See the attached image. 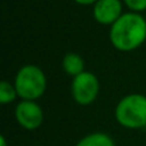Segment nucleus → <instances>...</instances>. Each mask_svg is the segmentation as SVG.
Here are the masks:
<instances>
[{"label": "nucleus", "mask_w": 146, "mask_h": 146, "mask_svg": "<svg viewBox=\"0 0 146 146\" xmlns=\"http://www.w3.org/2000/svg\"><path fill=\"white\" fill-rule=\"evenodd\" d=\"M109 40L119 51L128 53L136 50L146 41V19L140 13H123L110 26Z\"/></svg>", "instance_id": "obj_1"}, {"label": "nucleus", "mask_w": 146, "mask_h": 146, "mask_svg": "<svg viewBox=\"0 0 146 146\" xmlns=\"http://www.w3.org/2000/svg\"><path fill=\"white\" fill-rule=\"evenodd\" d=\"M115 119L122 127L140 129L146 127V96L142 94H128L115 106Z\"/></svg>", "instance_id": "obj_2"}, {"label": "nucleus", "mask_w": 146, "mask_h": 146, "mask_svg": "<svg viewBox=\"0 0 146 146\" xmlns=\"http://www.w3.org/2000/svg\"><path fill=\"white\" fill-rule=\"evenodd\" d=\"M13 83L21 100L36 101L45 94L48 80L40 67L35 64H27L17 72Z\"/></svg>", "instance_id": "obj_3"}, {"label": "nucleus", "mask_w": 146, "mask_h": 146, "mask_svg": "<svg viewBox=\"0 0 146 146\" xmlns=\"http://www.w3.org/2000/svg\"><path fill=\"white\" fill-rule=\"evenodd\" d=\"M72 98L78 105L87 106L96 100L100 92L99 78L92 72L85 71L72 80Z\"/></svg>", "instance_id": "obj_4"}, {"label": "nucleus", "mask_w": 146, "mask_h": 146, "mask_svg": "<svg viewBox=\"0 0 146 146\" xmlns=\"http://www.w3.org/2000/svg\"><path fill=\"white\" fill-rule=\"evenodd\" d=\"M14 117L22 128L35 131L44 122V110L35 100H21L15 105Z\"/></svg>", "instance_id": "obj_5"}, {"label": "nucleus", "mask_w": 146, "mask_h": 146, "mask_svg": "<svg viewBox=\"0 0 146 146\" xmlns=\"http://www.w3.org/2000/svg\"><path fill=\"white\" fill-rule=\"evenodd\" d=\"M92 14L99 25L110 27L123 14V3L122 0H98L92 5Z\"/></svg>", "instance_id": "obj_6"}, {"label": "nucleus", "mask_w": 146, "mask_h": 146, "mask_svg": "<svg viewBox=\"0 0 146 146\" xmlns=\"http://www.w3.org/2000/svg\"><path fill=\"white\" fill-rule=\"evenodd\" d=\"M62 67H63V71L68 76L76 77L82 72H85V60L77 53H67L63 56Z\"/></svg>", "instance_id": "obj_7"}, {"label": "nucleus", "mask_w": 146, "mask_h": 146, "mask_svg": "<svg viewBox=\"0 0 146 146\" xmlns=\"http://www.w3.org/2000/svg\"><path fill=\"white\" fill-rule=\"evenodd\" d=\"M74 146H115V142L108 133L92 132L83 136Z\"/></svg>", "instance_id": "obj_8"}, {"label": "nucleus", "mask_w": 146, "mask_h": 146, "mask_svg": "<svg viewBox=\"0 0 146 146\" xmlns=\"http://www.w3.org/2000/svg\"><path fill=\"white\" fill-rule=\"evenodd\" d=\"M18 98V92L15 90L14 83H10L8 81H1L0 83V103L3 105L10 104Z\"/></svg>", "instance_id": "obj_9"}, {"label": "nucleus", "mask_w": 146, "mask_h": 146, "mask_svg": "<svg viewBox=\"0 0 146 146\" xmlns=\"http://www.w3.org/2000/svg\"><path fill=\"white\" fill-rule=\"evenodd\" d=\"M123 4L135 13H141L146 10V0H123Z\"/></svg>", "instance_id": "obj_10"}, {"label": "nucleus", "mask_w": 146, "mask_h": 146, "mask_svg": "<svg viewBox=\"0 0 146 146\" xmlns=\"http://www.w3.org/2000/svg\"><path fill=\"white\" fill-rule=\"evenodd\" d=\"M74 3H77V4L80 5H85V7H87V5H94L98 0H73Z\"/></svg>", "instance_id": "obj_11"}, {"label": "nucleus", "mask_w": 146, "mask_h": 146, "mask_svg": "<svg viewBox=\"0 0 146 146\" xmlns=\"http://www.w3.org/2000/svg\"><path fill=\"white\" fill-rule=\"evenodd\" d=\"M0 146H8L7 139H5L4 135H1V136H0Z\"/></svg>", "instance_id": "obj_12"}]
</instances>
